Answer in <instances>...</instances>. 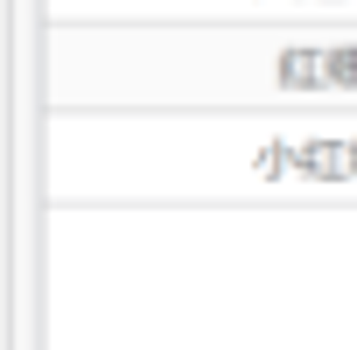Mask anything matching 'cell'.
I'll return each instance as SVG.
<instances>
[{
	"instance_id": "cell-1",
	"label": "cell",
	"mask_w": 357,
	"mask_h": 350,
	"mask_svg": "<svg viewBox=\"0 0 357 350\" xmlns=\"http://www.w3.org/2000/svg\"><path fill=\"white\" fill-rule=\"evenodd\" d=\"M50 112H357V15L50 22Z\"/></svg>"
}]
</instances>
